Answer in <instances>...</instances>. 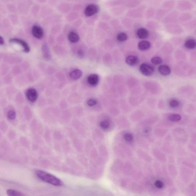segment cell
I'll return each instance as SVG.
<instances>
[{"mask_svg":"<svg viewBox=\"0 0 196 196\" xmlns=\"http://www.w3.org/2000/svg\"><path fill=\"white\" fill-rule=\"evenodd\" d=\"M127 38H128V36H127V34L123 33V32L119 33L117 36V39L119 41H121V42H123V41H126Z\"/></svg>","mask_w":196,"mask_h":196,"instance_id":"cell-18","label":"cell"},{"mask_svg":"<svg viewBox=\"0 0 196 196\" xmlns=\"http://www.w3.org/2000/svg\"><path fill=\"white\" fill-rule=\"evenodd\" d=\"M97 104V101L96 100L93 99V98H90V99L88 100V102H87V104L90 107L95 106Z\"/></svg>","mask_w":196,"mask_h":196,"instance_id":"cell-23","label":"cell"},{"mask_svg":"<svg viewBox=\"0 0 196 196\" xmlns=\"http://www.w3.org/2000/svg\"><path fill=\"white\" fill-rule=\"evenodd\" d=\"M36 172L38 178L43 181L56 186H61L63 185V183L59 179L51 174L40 170Z\"/></svg>","mask_w":196,"mask_h":196,"instance_id":"cell-1","label":"cell"},{"mask_svg":"<svg viewBox=\"0 0 196 196\" xmlns=\"http://www.w3.org/2000/svg\"><path fill=\"white\" fill-rule=\"evenodd\" d=\"M155 186L158 189H162L163 187V184L162 182L160 180H157L155 183Z\"/></svg>","mask_w":196,"mask_h":196,"instance_id":"cell-26","label":"cell"},{"mask_svg":"<svg viewBox=\"0 0 196 196\" xmlns=\"http://www.w3.org/2000/svg\"><path fill=\"white\" fill-rule=\"evenodd\" d=\"M159 73L163 76H167L171 73V70L170 67L167 65H163L160 66L158 67Z\"/></svg>","mask_w":196,"mask_h":196,"instance_id":"cell-8","label":"cell"},{"mask_svg":"<svg viewBox=\"0 0 196 196\" xmlns=\"http://www.w3.org/2000/svg\"><path fill=\"white\" fill-rule=\"evenodd\" d=\"M185 47L189 49H194L196 46V42L195 40L189 39L187 40L185 44Z\"/></svg>","mask_w":196,"mask_h":196,"instance_id":"cell-15","label":"cell"},{"mask_svg":"<svg viewBox=\"0 0 196 196\" xmlns=\"http://www.w3.org/2000/svg\"><path fill=\"white\" fill-rule=\"evenodd\" d=\"M99 77L96 74H92L88 78V82L89 85L92 86H95L98 84Z\"/></svg>","mask_w":196,"mask_h":196,"instance_id":"cell-7","label":"cell"},{"mask_svg":"<svg viewBox=\"0 0 196 196\" xmlns=\"http://www.w3.org/2000/svg\"><path fill=\"white\" fill-rule=\"evenodd\" d=\"M180 103L178 101L176 100H172L169 102V105L171 107L174 108L179 106Z\"/></svg>","mask_w":196,"mask_h":196,"instance_id":"cell-22","label":"cell"},{"mask_svg":"<svg viewBox=\"0 0 196 196\" xmlns=\"http://www.w3.org/2000/svg\"><path fill=\"white\" fill-rule=\"evenodd\" d=\"M151 61L152 63L154 64L159 65L162 63L163 59L159 57H154L152 58Z\"/></svg>","mask_w":196,"mask_h":196,"instance_id":"cell-20","label":"cell"},{"mask_svg":"<svg viewBox=\"0 0 196 196\" xmlns=\"http://www.w3.org/2000/svg\"><path fill=\"white\" fill-rule=\"evenodd\" d=\"M140 72L145 76H150L154 73V69L152 66L147 64H141L140 67Z\"/></svg>","mask_w":196,"mask_h":196,"instance_id":"cell-5","label":"cell"},{"mask_svg":"<svg viewBox=\"0 0 196 196\" xmlns=\"http://www.w3.org/2000/svg\"><path fill=\"white\" fill-rule=\"evenodd\" d=\"M68 38L70 42L72 43H76L80 40V36L78 34L73 31L70 32L69 34Z\"/></svg>","mask_w":196,"mask_h":196,"instance_id":"cell-12","label":"cell"},{"mask_svg":"<svg viewBox=\"0 0 196 196\" xmlns=\"http://www.w3.org/2000/svg\"><path fill=\"white\" fill-rule=\"evenodd\" d=\"M77 57L80 59H82L84 58L85 56V52L84 50H79L77 53Z\"/></svg>","mask_w":196,"mask_h":196,"instance_id":"cell-25","label":"cell"},{"mask_svg":"<svg viewBox=\"0 0 196 196\" xmlns=\"http://www.w3.org/2000/svg\"><path fill=\"white\" fill-rule=\"evenodd\" d=\"M25 95L27 100L32 103L35 102L38 97L37 90L33 88L27 89Z\"/></svg>","mask_w":196,"mask_h":196,"instance_id":"cell-3","label":"cell"},{"mask_svg":"<svg viewBox=\"0 0 196 196\" xmlns=\"http://www.w3.org/2000/svg\"><path fill=\"white\" fill-rule=\"evenodd\" d=\"M99 8L97 5L91 4L88 5L84 10V14L88 17H90L97 13L99 11Z\"/></svg>","mask_w":196,"mask_h":196,"instance_id":"cell-2","label":"cell"},{"mask_svg":"<svg viewBox=\"0 0 196 196\" xmlns=\"http://www.w3.org/2000/svg\"><path fill=\"white\" fill-rule=\"evenodd\" d=\"M42 52L44 59L47 60H50L51 59L50 50L47 44L46 43H44L42 46Z\"/></svg>","mask_w":196,"mask_h":196,"instance_id":"cell-9","label":"cell"},{"mask_svg":"<svg viewBox=\"0 0 196 196\" xmlns=\"http://www.w3.org/2000/svg\"><path fill=\"white\" fill-rule=\"evenodd\" d=\"M138 48L141 51H145L148 50L150 47V43L149 41H142L139 43Z\"/></svg>","mask_w":196,"mask_h":196,"instance_id":"cell-14","label":"cell"},{"mask_svg":"<svg viewBox=\"0 0 196 196\" xmlns=\"http://www.w3.org/2000/svg\"><path fill=\"white\" fill-rule=\"evenodd\" d=\"M4 44V40L3 38L0 36V45H3Z\"/></svg>","mask_w":196,"mask_h":196,"instance_id":"cell-28","label":"cell"},{"mask_svg":"<svg viewBox=\"0 0 196 196\" xmlns=\"http://www.w3.org/2000/svg\"><path fill=\"white\" fill-rule=\"evenodd\" d=\"M138 59L137 57L134 56L130 55L127 57L126 59L127 64L130 66H133L138 62Z\"/></svg>","mask_w":196,"mask_h":196,"instance_id":"cell-13","label":"cell"},{"mask_svg":"<svg viewBox=\"0 0 196 196\" xmlns=\"http://www.w3.org/2000/svg\"><path fill=\"white\" fill-rule=\"evenodd\" d=\"M7 194L10 196H24V195L22 194L17 191L14 190V189H8L7 191Z\"/></svg>","mask_w":196,"mask_h":196,"instance_id":"cell-16","label":"cell"},{"mask_svg":"<svg viewBox=\"0 0 196 196\" xmlns=\"http://www.w3.org/2000/svg\"><path fill=\"white\" fill-rule=\"evenodd\" d=\"M82 75V72L81 70L76 69L71 71L69 74V76L71 79L77 80L80 79Z\"/></svg>","mask_w":196,"mask_h":196,"instance_id":"cell-10","label":"cell"},{"mask_svg":"<svg viewBox=\"0 0 196 196\" xmlns=\"http://www.w3.org/2000/svg\"><path fill=\"white\" fill-rule=\"evenodd\" d=\"M181 116L177 114H173L169 116V119L172 122H176L181 120Z\"/></svg>","mask_w":196,"mask_h":196,"instance_id":"cell-17","label":"cell"},{"mask_svg":"<svg viewBox=\"0 0 196 196\" xmlns=\"http://www.w3.org/2000/svg\"><path fill=\"white\" fill-rule=\"evenodd\" d=\"M137 37L140 39H145L148 37L149 32L145 28H141L138 29L137 31Z\"/></svg>","mask_w":196,"mask_h":196,"instance_id":"cell-11","label":"cell"},{"mask_svg":"<svg viewBox=\"0 0 196 196\" xmlns=\"http://www.w3.org/2000/svg\"><path fill=\"white\" fill-rule=\"evenodd\" d=\"M9 42L11 43L19 44L22 47L23 51L25 53H28L30 51V48L28 43L22 40L16 38H12L9 40Z\"/></svg>","mask_w":196,"mask_h":196,"instance_id":"cell-4","label":"cell"},{"mask_svg":"<svg viewBox=\"0 0 196 196\" xmlns=\"http://www.w3.org/2000/svg\"><path fill=\"white\" fill-rule=\"evenodd\" d=\"M109 122L107 120H103L101 122L100 126L102 129H108L110 126Z\"/></svg>","mask_w":196,"mask_h":196,"instance_id":"cell-19","label":"cell"},{"mask_svg":"<svg viewBox=\"0 0 196 196\" xmlns=\"http://www.w3.org/2000/svg\"><path fill=\"white\" fill-rule=\"evenodd\" d=\"M150 132V127H147L144 129V132L145 133H148Z\"/></svg>","mask_w":196,"mask_h":196,"instance_id":"cell-27","label":"cell"},{"mask_svg":"<svg viewBox=\"0 0 196 196\" xmlns=\"http://www.w3.org/2000/svg\"><path fill=\"white\" fill-rule=\"evenodd\" d=\"M32 33L34 37L38 39H41L43 37V29L39 26L36 25L33 26L32 29Z\"/></svg>","mask_w":196,"mask_h":196,"instance_id":"cell-6","label":"cell"},{"mask_svg":"<svg viewBox=\"0 0 196 196\" xmlns=\"http://www.w3.org/2000/svg\"><path fill=\"white\" fill-rule=\"evenodd\" d=\"M133 135L130 133H127L124 135V138L128 142L132 141L133 140Z\"/></svg>","mask_w":196,"mask_h":196,"instance_id":"cell-24","label":"cell"},{"mask_svg":"<svg viewBox=\"0 0 196 196\" xmlns=\"http://www.w3.org/2000/svg\"><path fill=\"white\" fill-rule=\"evenodd\" d=\"M7 117L10 120H14L16 117V113L12 110H10L8 112Z\"/></svg>","mask_w":196,"mask_h":196,"instance_id":"cell-21","label":"cell"}]
</instances>
